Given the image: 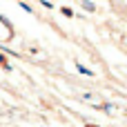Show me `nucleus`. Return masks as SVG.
<instances>
[{
  "label": "nucleus",
  "mask_w": 127,
  "mask_h": 127,
  "mask_svg": "<svg viewBox=\"0 0 127 127\" xmlns=\"http://www.w3.org/2000/svg\"><path fill=\"white\" fill-rule=\"evenodd\" d=\"M87 127H98V125H87Z\"/></svg>",
  "instance_id": "nucleus-4"
},
{
  "label": "nucleus",
  "mask_w": 127,
  "mask_h": 127,
  "mask_svg": "<svg viewBox=\"0 0 127 127\" xmlns=\"http://www.w3.org/2000/svg\"><path fill=\"white\" fill-rule=\"evenodd\" d=\"M0 65H4V69H9V65H7V58H2V56H0Z\"/></svg>",
  "instance_id": "nucleus-3"
},
{
  "label": "nucleus",
  "mask_w": 127,
  "mask_h": 127,
  "mask_svg": "<svg viewBox=\"0 0 127 127\" xmlns=\"http://www.w3.org/2000/svg\"><path fill=\"white\" fill-rule=\"evenodd\" d=\"M80 4H83L87 11H94V9H96V7H94V2H89V0H80Z\"/></svg>",
  "instance_id": "nucleus-1"
},
{
  "label": "nucleus",
  "mask_w": 127,
  "mask_h": 127,
  "mask_svg": "<svg viewBox=\"0 0 127 127\" xmlns=\"http://www.w3.org/2000/svg\"><path fill=\"white\" fill-rule=\"evenodd\" d=\"M60 11H63V13H65V16H67V18H71V16H74V11H71V9H69V7H63V9H60Z\"/></svg>",
  "instance_id": "nucleus-2"
}]
</instances>
